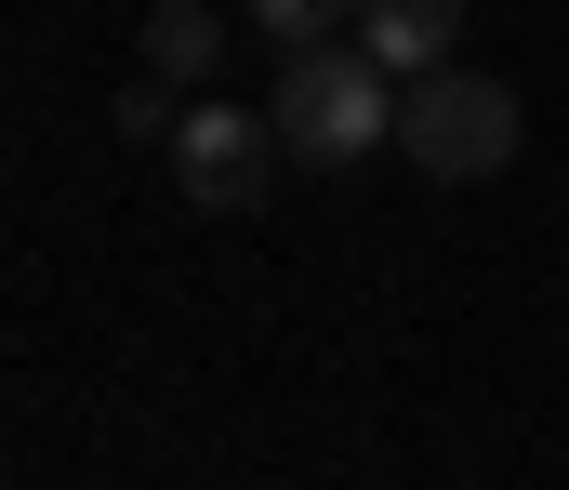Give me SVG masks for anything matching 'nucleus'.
I'll list each match as a JSON object with an SVG mask.
<instances>
[{
    "label": "nucleus",
    "instance_id": "nucleus-5",
    "mask_svg": "<svg viewBox=\"0 0 569 490\" xmlns=\"http://www.w3.org/2000/svg\"><path fill=\"white\" fill-rule=\"evenodd\" d=\"M146 67H159L172 93H199V80L226 67V27H212L199 0H159V13H146Z\"/></svg>",
    "mask_w": 569,
    "mask_h": 490
},
{
    "label": "nucleus",
    "instance_id": "nucleus-7",
    "mask_svg": "<svg viewBox=\"0 0 569 490\" xmlns=\"http://www.w3.org/2000/svg\"><path fill=\"white\" fill-rule=\"evenodd\" d=\"M120 133H133V147H172V133H186V107H172V80H159V67L120 93Z\"/></svg>",
    "mask_w": 569,
    "mask_h": 490
},
{
    "label": "nucleus",
    "instance_id": "nucleus-2",
    "mask_svg": "<svg viewBox=\"0 0 569 490\" xmlns=\"http://www.w3.org/2000/svg\"><path fill=\"white\" fill-rule=\"evenodd\" d=\"M398 160L437 172V186L503 172V160H517V93H503V80H477V67H425V80L398 93Z\"/></svg>",
    "mask_w": 569,
    "mask_h": 490
},
{
    "label": "nucleus",
    "instance_id": "nucleus-4",
    "mask_svg": "<svg viewBox=\"0 0 569 490\" xmlns=\"http://www.w3.org/2000/svg\"><path fill=\"white\" fill-rule=\"evenodd\" d=\"M358 40L398 80H425V67H450V40H463V0H358Z\"/></svg>",
    "mask_w": 569,
    "mask_h": 490
},
{
    "label": "nucleus",
    "instance_id": "nucleus-6",
    "mask_svg": "<svg viewBox=\"0 0 569 490\" xmlns=\"http://www.w3.org/2000/svg\"><path fill=\"white\" fill-rule=\"evenodd\" d=\"M331 27H358V0H252V40H279V53L331 40Z\"/></svg>",
    "mask_w": 569,
    "mask_h": 490
},
{
    "label": "nucleus",
    "instance_id": "nucleus-3",
    "mask_svg": "<svg viewBox=\"0 0 569 490\" xmlns=\"http://www.w3.org/2000/svg\"><path fill=\"white\" fill-rule=\"evenodd\" d=\"M279 107H226V93H199L186 107V133H172V186L199 199V212H266V186H279Z\"/></svg>",
    "mask_w": 569,
    "mask_h": 490
},
{
    "label": "nucleus",
    "instance_id": "nucleus-1",
    "mask_svg": "<svg viewBox=\"0 0 569 490\" xmlns=\"http://www.w3.org/2000/svg\"><path fill=\"white\" fill-rule=\"evenodd\" d=\"M398 67L371 53V40H305V53H279V147L305 172H345V160H371V147H398Z\"/></svg>",
    "mask_w": 569,
    "mask_h": 490
}]
</instances>
